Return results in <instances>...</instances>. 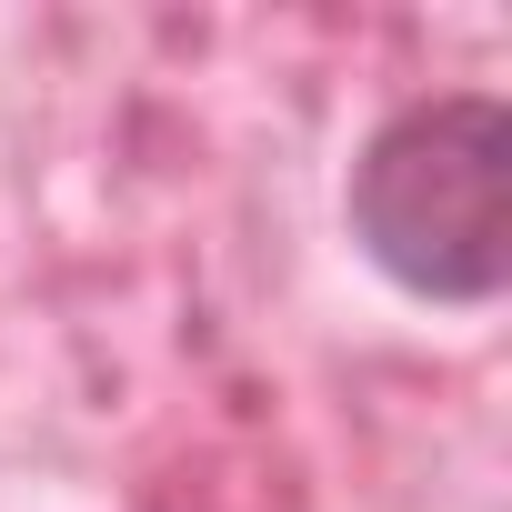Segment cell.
I'll use <instances>...</instances> for the list:
<instances>
[{"instance_id": "6da1fadb", "label": "cell", "mask_w": 512, "mask_h": 512, "mask_svg": "<svg viewBox=\"0 0 512 512\" xmlns=\"http://www.w3.org/2000/svg\"><path fill=\"white\" fill-rule=\"evenodd\" d=\"M352 241L382 282L442 312H482L512 282V121L492 91L402 101L342 181Z\"/></svg>"}]
</instances>
